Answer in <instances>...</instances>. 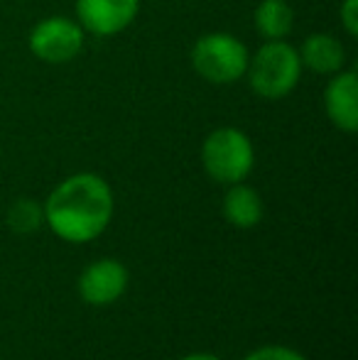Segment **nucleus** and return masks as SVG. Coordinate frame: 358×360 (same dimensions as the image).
I'll return each instance as SVG.
<instances>
[{
	"mask_svg": "<svg viewBox=\"0 0 358 360\" xmlns=\"http://www.w3.org/2000/svg\"><path fill=\"white\" fill-rule=\"evenodd\" d=\"M255 152L250 138L238 128H216L201 145V165L219 184H238L250 174Z\"/></svg>",
	"mask_w": 358,
	"mask_h": 360,
	"instance_id": "nucleus-4",
	"label": "nucleus"
},
{
	"mask_svg": "<svg viewBox=\"0 0 358 360\" xmlns=\"http://www.w3.org/2000/svg\"><path fill=\"white\" fill-rule=\"evenodd\" d=\"M42 216H44V211L37 201L20 199L10 206L8 223H10V228L18 233H32V231H37V226L42 223Z\"/></svg>",
	"mask_w": 358,
	"mask_h": 360,
	"instance_id": "nucleus-12",
	"label": "nucleus"
},
{
	"mask_svg": "<svg viewBox=\"0 0 358 360\" xmlns=\"http://www.w3.org/2000/svg\"><path fill=\"white\" fill-rule=\"evenodd\" d=\"M128 287V270L118 260H98L79 277V294L94 307L113 304Z\"/></svg>",
	"mask_w": 358,
	"mask_h": 360,
	"instance_id": "nucleus-8",
	"label": "nucleus"
},
{
	"mask_svg": "<svg viewBox=\"0 0 358 360\" xmlns=\"http://www.w3.org/2000/svg\"><path fill=\"white\" fill-rule=\"evenodd\" d=\"M339 20L346 32H349V37H356L358 34V0H344V3H341Z\"/></svg>",
	"mask_w": 358,
	"mask_h": 360,
	"instance_id": "nucleus-14",
	"label": "nucleus"
},
{
	"mask_svg": "<svg viewBox=\"0 0 358 360\" xmlns=\"http://www.w3.org/2000/svg\"><path fill=\"white\" fill-rule=\"evenodd\" d=\"M140 13V0H77V22L96 37H113L128 30Z\"/></svg>",
	"mask_w": 358,
	"mask_h": 360,
	"instance_id": "nucleus-6",
	"label": "nucleus"
},
{
	"mask_svg": "<svg viewBox=\"0 0 358 360\" xmlns=\"http://www.w3.org/2000/svg\"><path fill=\"white\" fill-rule=\"evenodd\" d=\"M245 360H307V358H302L300 353L292 351V348L268 346V348H260V351L250 353Z\"/></svg>",
	"mask_w": 358,
	"mask_h": 360,
	"instance_id": "nucleus-13",
	"label": "nucleus"
},
{
	"mask_svg": "<svg viewBox=\"0 0 358 360\" xmlns=\"http://www.w3.org/2000/svg\"><path fill=\"white\" fill-rule=\"evenodd\" d=\"M87 32L72 18L52 15L30 30L27 47L44 64H69L82 54Z\"/></svg>",
	"mask_w": 358,
	"mask_h": 360,
	"instance_id": "nucleus-5",
	"label": "nucleus"
},
{
	"mask_svg": "<svg viewBox=\"0 0 358 360\" xmlns=\"http://www.w3.org/2000/svg\"><path fill=\"white\" fill-rule=\"evenodd\" d=\"M191 67L204 81L216 86L236 84L248 69V47L236 34L209 32L201 34L191 47Z\"/></svg>",
	"mask_w": 358,
	"mask_h": 360,
	"instance_id": "nucleus-3",
	"label": "nucleus"
},
{
	"mask_svg": "<svg viewBox=\"0 0 358 360\" xmlns=\"http://www.w3.org/2000/svg\"><path fill=\"white\" fill-rule=\"evenodd\" d=\"M113 216V194L103 176L82 172L64 179L49 194L44 218L59 238L69 243H89L106 231Z\"/></svg>",
	"mask_w": 358,
	"mask_h": 360,
	"instance_id": "nucleus-1",
	"label": "nucleus"
},
{
	"mask_svg": "<svg viewBox=\"0 0 358 360\" xmlns=\"http://www.w3.org/2000/svg\"><path fill=\"white\" fill-rule=\"evenodd\" d=\"M302 59L297 47L285 39H265L258 52L248 59V84L255 96L265 101H280L297 89L302 79Z\"/></svg>",
	"mask_w": 358,
	"mask_h": 360,
	"instance_id": "nucleus-2",
	"label": "nucleus"
},
{
	"mask_svg": "<svg viewBox=\"0 0 358 360\" xmlns=\"http://www.w3.org/2000/svg\"><path fill=\"white\" fill-rule=\"evenodd\" d=\"M224 216L236 228H253L263 218V201L258 191L245 186L243 181L231 184V189L224 196Z\"/></svg>",
	"mask_w": 358,
	"mask_h": 360,
	"instance_id": "nucleus-10",
	"label": "nucleus"
},
{
	"mask_svg": "<svg viewBox=\"0 0 358 360\" xmlns=\"http://www.w3.org/2000/svg\"><path fill=\"white\" fill-rule=\"evenodd\" d=\"M253 22L260 37L285 39L295 25V10L287 0H260L253 13Z\"/></svg>",
	"mask_w": 358,
	"mask_h": 360,
	"instance_id": "nucleus-11",
	"label": "nucleus"
},
{
	"mask_svg": "<svg viewBox=\"0 0 358 360\" xmlns=\"http://www.w3.org/2000/svg\"><path fill=\"white\" fill-rule=\"evenodd\" d=\"M324 110L339 130H358V76L354 69L331 74V81L324 89Z\"/></svg>",
	"mask_w": 358,
	"mask_h": 360,
	"instance_id": "nucleus-7",
	"label": "nucleus"
},
{
	"mask_svg": "<svg viewBox=\"0 0 358 360\" xmlns=\"http://www.w3.org/2000/svg\"><path fill=\"white\" fill-rule=\"evenodd\" d=\"M297 52H300L302 67L312 69L314 74H336L346 64L344 44L329 32L309 34Z\"/></svg>",
	"mask_w": 358,
	"mask_h": 360,
	"instance_id": "nucleus-9",
	"label": "nucleus"
},
{
	"mask_svg": "<svg viewBox=\"0 0 358 360\" xmlns=\"http://www.w3.org/2000/svg\"><path fill=\"white\" fill-rule=\"evenodd\" d=\"M181 360H219L216 356H206V353H199V356H186V358H181Z\"/></svg>",
	"mask_w": 358,
	"mask_h": 360,
	"instance_id": "nucleus-15",
	"label": "nucleus"
}]
</instances>
